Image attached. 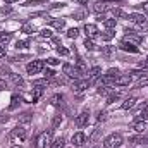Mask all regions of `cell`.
<instances>
[{"mask_svg": "<svg viewBox=\"0 0 148 148\" xmlns=\"http://www.w3.org/2000/svg\"><path fill=\"white\" fill-rule=\"evenodd\" d=\"M26 136H28V131H26L24 127L17 126V127H14V129L9 133V141H10L12 145H21V143L26 140Z\"/></svg>", "mask_w": 148, "mask_h": 148, "instance_id": "obj_1", "label": "cell"}, {"mask_svg": "<svg viewBox=\"0 0 148 148\" xmlns=\"http://www.w3.org/2000/svg\"><path fill=\"white\" fill-rule=\"evenodd\" d=\"M52 143V129H47L43 133H40L36 138V148H47Z\"/></svg>", "mask_w": 148, "mask_h": 148, "instance_id": "obj_2", "label": "cell"}, {"mask_svg": "<svg viewBox=\"0 0 148 148\" xmlns=\"http://www.w3.org/2000/svg\"><path fill=\"white\" fill-rule=\"evenodd\" d=\"M121 145H122V136H121L119 133L110 134V136L103 141V147L105 148H119Z\"/></svg>", "mask_w": 148, "mask_h": 148, "instance_id": "obj_3", "label": "cell"}, {"mask_svg": "<svg viewBox=\"0 0 148 148\" xmlns=\"http://www.w3.org/2000/svg\"><path fill=\"white\" fill-rule=\"evenodd\" d=\"M119 76H121V71L112 67V69H109V71H107V74H103V76H102V81H103L105 84H110V83H114V84H115V81L119 79Z\"/></svg>", "mask_w": 148, "mask_h": 148, "instance_id": "obj_4", "label": "cell"}, {"mask_svg": "<svg viewBox=\"0 0 148 148\" xmlns=\"http://www.w3.org/2000/svg\"><path fill=\"white\" fill-rule=\"evenodd\" d=\"M43 67H45V62L43 60H33V62H29L28 66H26V71L28 74H38L40 71H43Z\"/></svg>", "mask_w": 148, "mask_h": 148, "instance_id": "obj_5", "label": "cell"}, {"mask_svg": "<svg viewBox=\"0 0 148 148\" xmlns=\"http://www.w3.org/2000/svg\"><path fill=\"white\" fill-rule=\"evenodd\" d=\"M62 71H64V74L66 76H69V77H74V79H77V77H81V73L76 69V66H73V64H64L62 66Z\"/></svg>", "mask_w": 148, "mask_h": 148, "instance_id": "obj_6", "label": "cell"}, {"mask_svg": "<svg viewBox=\"0 0 148 148\" xmlns=\"http://www.w3.org/2000/svg\"><path fill=\"white\" fill-rule=\"evenodd\" d=\"M88 121H90V112L88 110H83L77 117H76V121H74V124L77 126V127H84L86 124H88Z\"/></svg>", "mask_w": 148, "mask_h": 148, "instance_id": "obj_7", "label": "cell"}, {"mask_svg": "<svg viewBox=\"0 0 148 148\" xmlns=\"http://www.w3.org/2000/svg\"><path fill=\"white\" fill-rule=\"evenodd\" d=\"M124 41H127V43H134V45H138V43H141V36H140V35H134V31H131V29H127V31H126V36H124Z\"/></svg>", "mask_w": 148, "mask_h": 148, "instance_id": "obj_8", "label": "cell"}, {"mask_svg": "<svg viewBox=\"0 0 148 148\" xmlns=\"http://www.w3.org/2000/svg\"><path fill=\"white\" fill-rule=\"evenodd\" d=\"M100 76H102V69H100L98 66H95V67H91V69L88 71V81L93 83V81H97Z\"/></svg>", "mask_w": 148, "mask_h": 148, "instance_id": "obj_9", "label": "cell"}, {"mask_svg": "<svg viewBox=\"0 0 148 148\" xmlns=\"http://www.w3.org/2000/svg\"><path fill=\"white\" fill-rule=\"evenodd\" d=\"M84 35H86V38L98 36V28H97L95 24H86V26H84Z\"/></svg>", "mask_w": 148, "mask_h": 148, "instance_id": "obj_10", "label": "cell"}, {"mask_svg": "<svg viewBox=\"0 0 148 148\" xmlns=\"http://www.w3.org/2000/svg\"><path fill=\"white\" fill-rule=\"evenodd\" d=\"M48 19V24L53 26L55 29H62L66 26V19H55V17H47Z\"/></svg>", "mask_w": 148, "mask_h": 148, "instance_id": "obj_11", "label": "cell"}, {"mask_svg": "<svg viewBox=\"0 0 148 148\" xmlns=\"http://www.w3.org/2000/svg\"><path fill=\"white\" fill-rule=\"evenodd\" d=\"M88 86H90V81H76V83L73 84V91L81 93V91H84Z\"/></svg>", "mask_w": 148, "mask_h": 148, "instance_id": "obj_12", "label": "cell"}, {"mask_svg": "<svg viewBox=\"0 0 148 148\" xmlns=\"http://www.w3.org/2000/svg\"><path fill=\"white\" fill-rule=\"evenodd\" d=\"M84 140H86L84 133H81V131H79V133L73 134V140H71V141H73V145H74V147H81V145L84 143Z\"/></svg>", "mask_w": 148, "mask_h": 148, "instance_id": "obj_13", "label": "cell"}, {"mask_svg": "<svg viewBox=\"0 0 148 148\" xmlns=\"http://www.w3.org/2000/svg\"><path fill=\"white\" fill-rule=\"evenodd\" d=\"M119 48H121V50H124V52H131V53H138V47H134L133 43H127V41H122V43L119 45Z\"/></svg>", "mask_w": 148, "mask_h": 148, "instance_id": "obj_14", "label": "cell"}, {"mask_svg": "<svg viewBox=\"0 0 148 148\" xmlns=\"http://www.w3.org/2000/svg\"><path fill=\"white\" fill-rule=\"evenodd\" d=\"M127 19H129V21H133L134 24H141L143 21H147V19H145V16H143V14H138V12L129 14V16H127Z\"/></svg>", "mask_w": 148, "mask_h": 148, "instance_id": "obj_15", "label": "cell"}, {"mask_svg": "<svg viewBox=\"0 0 148 148\" xmlns=\"http://www.w3.org/2000/svg\"><path fill=\"white\" fill-rule=\"evenodd\" d=\"M76 69L81 73V76L88 73V67H86V64H84V60H83L81 57H77V60H76Z\"/></svg>", "mask_w": 148, "mask_h": 148, "instance_id": "obj_16", "label": "cell"}, {"mask_svg": "<svg viewBox=\"0 0 148 148\" xmlns=\"http://www.w3.org/2000/svg\"><path fill=\"white\" fill-rule=\"evenodd\" d=\"M64 145H66V138L64 136H59L57 140H53L50 143V148H64Z\"/></svg>", "mask_w": 148, "mask_h": 148, "instance_id": "obj_17", "label": "cell"}, {"mask_svg": "<svg viewBox=\"0 0 148 148\" xmlns=\"http://www.w3.org/2000/svg\"><path fill=\"white\" fill-rule=\"evenodd\" d=\"M41 93H43V90L36 86V88H35V90L31 91V95H29V97H31V103H36V102H38V98L41 97Z\"/></svg>", "mask_w": 148, "mask_h": 148, "instance_id": "obj_18", "label": "cell"}, {"mask_svg": "<svg viewBox=\"0 0 148 148\" xmlns=\"http://www.w3.org/2000/svg\"><path fill=\"white\" fill-rule=\"evenodd\" d=\"M131 83V76H119V79L115 81L117 86H127Z\"/></svg>", "mask_w": 148, "mask_h": 148, "instance_id": "obj_19", "label": "cell"}, {"mask_svg": "<svg viewBox=\"0 0 148 148\" xmlns=\"http://www.w3.org/2000/svg\"><path fill=\"white\" fill-rule=\"evenodd\" d=\"M134 105H136V98L131 97V98H127V100L122 103V110H129V109H133Z\"/></svg>", "mask_w": 148, "mask_h": 148, "instance_id": "obj_20", "label": "cell"}, {"mask_svg": "<svg viewBox=\"0 0 148 148\" xmlns=\"http://www.w3.org/2000/svg\"><path fill=\"white\" fill-rule=\"evenodd\" d=\"M12 40V33H0V47H5Z\"/></svg>", "mask_w": 148, "mask_h": 148, "instance_id": "obj_21", "label": "cell"}, {"mask_svg": "<svg viewBox=\"0 0 148 148\" xmlns=\"http://www.w3.org/2000/svg\"><path fill=\"white\" fill-rule=\"evenodd\" d=\"M21 31H23V33H26V35H31V33H35V31H36V28H35L31 23H26V24H23Z\"/></svg>", "mask_w": 148, "mask_h": 148, "instance_id": "obj_22", "label": "cell"}, {"mask_svg": "<svg viewBox=\"0 0 148 148\" xmlns=\"http://www.w3.org/2000/svg\"><path fill=\"white\" fill-rule=\"evenodd\" d=\"M19 102H21V97H19V95H12V98H10V105H9V109H10V110H14V109H17V105H19Z\"/></svg>", "mask_w": 148, "mask_h": 148, "instance_id": "obj_23", "label": "cell"}, {"mask_svg": "<svg viewBox=\"0 0 148 148\" xmlns=\"http://www.w3.org/2000/svg\"><path fill=\"white\" fill-rule=\"evenodd\" d=\"M62 100H64V97H62V95H53V97L50 98V103H52L53 107H59V105L62 103Z\"/></svg>", "mask_w": 148, "mask_h": 148, "instance_id": "obj_24", "label": "cell"}, {"mask_svg": "<svg viewBox=\"0 0 148 148\" xmlns=\"http://www.w3.org/2000/svg\"><path fill=\"white\" fill-rule=\"evenodd\" d=\"M9 76H10V79H12V83H14V84H17V86H23V77H21L19 74L10 73Z\"/></svg>", "mask_w": 148, "mask_h": 148, "instance_id": "obj_25", "label": "cell"}, {"mask_svg": "<svg viewBox=\"0 0 148 148\" xmlns=\"http://www.w3.org/2000/svg\"><path fill=\"white\" fill-rule=\"evenodd\" d=\"M60 122H62V115H60V114H55V115H53V119H52V129L59 127V126H60Z\"/></svg>", "mask_w": 148, "mask_h": 148, "instance_id": "obj_26", "label": "cell"}, {"mask_svg": "<svg viewBox=\"0 0 148 148\" xmlns=\"http://www.w3.org/2000/svg\"><path fill=\"white\" fill-rule=\"evenodd\" d=\"M136 121L138 122H145V121H148V110H141L138 115H136Z\"/></svg>", "mask_w": 148, "mask_h": 148, "instance_id": "obj_27", "label": "cell"}, {"mask_svg": "<svg viewBox=\"0 0 148 148\" xmlns=\"http://www.w3.org/2000/svg\"><path fill=\"white\" fill-rule=\"evenodd\" d=\"M133 129H134L136 133H143V131H145V122H138V121H136L134 126H133Z\"/></svg>", "mask_w": 148, "mask_h": 148, "instance_id": "obj_28", "label": "cell"}, {"mask_svg": "<svg viewBox=\"0 0 148 148\" xmlns=\"http://www.w3.org/2000/svg\"><path fill=\"white\" fill-rule=\"evenodd\" d=\"M107 9H109V7H107V3H105V2H103V3H102V2L95 3V10H97V12H103V10H107Z\"/></svg>", "mask_w": 148, "mask_h": 148, "instance_id": "obj_29", "label": "cell"}, {"mask_svg": "<svg viewBox=\"0 0 148 148\" xmlns=\"http://www.w3.org/2000/svg\"><path fill=\"white\" fill-rule=\"evenodd\" d=\"M77 35H79V29H77V28H71V29L67 31V36L71 38V40H74V38H77Z\"/></svg>", "mask_w": 148, "mask_h": 148, "instance_id": "obj_30", "label": "cell"}, {"mask_svg": "<svg viewBox=\"0 0 148 148\" xmlns=\"http://www.w3.org/2000/svg\"><path fill=\"white\" fill-rule=\"evenodd\" d=\"M84 48L86 50H95V43L91 41V38H86L84 40Z\"/></svg>", "mask_w": 148, "mask_h": 148, "instance_id": "obj_31", "label": "cell"}, {"mask_svg": "<svg viewBox=\"0 0 148 148\" xmlns=\"http://www.w3.org/2000/svg\"><path fill=\"white\" fill-rule=\"evenodd\" d=\"M31 115H33L31 112H24V114L19 117V121H21V122H29V121H31Z\"/></svg>", "mask_w": 148, "mask_h": 148, "instance_id": "obj_32", "label": "cell"}, {"mask_svg": "<svg viewBox=\"0 0 148 148\" xmlns=\"http://www.w3.org/2000/svg\"><path fill=\"white\" fill-rule=\"evenodd\" d=\"M103 24L107 29H112V28H115V19H103Z\"/></svg>", "mask_w": 148, "mask_h": 148, "instance_id": "obj_33", "label": "cell"}, {"mask_svg": "<svg viewBox=\"0 0 148 148\" xmlns=\"http://www.w3.org/2000/svg\"><path fill=\"white\" fill-rule=\"evenodd\" d=\"M112 16H114V17H127L121 9H112Z\"/></svg>", "mask_w": 148, "mask_h": 148, "instance_id": "obj_34", "label": "cell"}, {"mask_svg": "<svg viewBox=\"0 0 148 148\" xmlns=\"http://www.w3.org/2000/svg\"><path fill=\"white\" fill-rule=\"evenodd\" d=\"M112 38H114V31H112V29H107V31L102 35V40H105V41H109Z\"/></svg>", "mask_w": 148, "mask_h": 148, "instance_id": "obj_35", "label": "cell"}, {"mask_svg": "<svg viewBox=\"0 0 148 148\" xmlns=\"http://www.w3.org/2000/svg\"><path fill=\"white\" fill-rule=\"evenodd\" d=\"M40 38H53V33H52V29H43V31L40 33Z\"/></svg>", "mask_w": 148, "mask_h": 148, "instance_id": "obj_36", "label": "cell"}, {"mask_svg": "<svg viewBox=\"0 0 148 148\" xmlns=\"http://www.w3.org/2000/svg\"><path fill=\"white\" fill-rule=\"evenodd\" d=\"M28 45H29L28 40H21V41L16 43V48H28Z\"/></svg>", "mask_w": 148, "mask_h": 148, "instance_id": "obj_37", "label": "cell"}, {"mask_svg": "<svg viewBox=\"0 0 148 148\" xmlns=\"http://www.w3.org/2000/svg\"><path fill=\"white\" fill-rule=\"evenodd\" d=\"M57 53H59V55H69V50H67L66 47L59 45V47H57Z\"/></svg>", "mask_w": 148, "mask_h": 148, "instance_id": "obj_38", "label": "cell"}, {"mask_svg": "<svg viewBox=\"0 0 148 148\" xmlns=\"http://www.w3.org/2000/svg\"><path fill=\"white\" fill-rule=\"evenodd\" d=\"M73 16H74V19H77V21H81V19H83V17L86 16V12H84V10H77V12H74Z\"/></svg>", "mask_w": 148, "mask_h": 148, "instance_id": "obj_39", "label": "cell"}, {"mask_svg": "<svg viewBox=\"0 0 148 148\" xmlns=\"http://www.w3.org/2000/svg\"><path fill=\"white\" fill-rule=\"evenodd\" d=\"M114 52H115V47H105V48H103V55H107V57L112 55Z\"/></svg>", "mask_w": 148, "mask_h": 148, "instance_id": "obj_40", "label": "cell"}, {"mask_svg": "<svg viewBox=\"0 0 148 148\" xmlns=\"http://www.w3.org/2000/svg\"><path fill=\"white\" fill-rule=\"evenodd\" d=\"M33 84H35V86H47V84H48V79H38Z\"/></svg>", "mask_w": 148, "mask_h": 148, "instance_id": "obj_41", "label": "cell"}, {"mask_svg": "<svg viewBox=\"0 0 148 148\" xmlns=\"http://www.w3.org/2000/svg\"><path fill=\"white\" fill-rule=\"evenodd\" d=\"M52 77H55V73L52 69H47L45 71V79H52Z\"/></svg>", "mask_w": 148, "mask_h": 148, "instance_id": "obj_42", "label": "cell"}, {"mask_svg": "<svg viewBox=\"0 0 148 148\" xmlns=\"http://www.w3.org/2000/svg\"><path fill=\"white\" fill-rule=\"evenodd\" d=\"M60 60H57L55 57H50V59H47V64H50V66H57Z\"/></svg>", "mask_w": 148, "mask_h": 148, "instance_id": "obj_43", "label": "cell"}, {"mask_svg": "<svg viewBox=\"0 0 148 148\" xmlns=\"http://www.w3.org/2000/svg\"><path fill=\"white\" fill-rule=\"evenodd\" d=\"M140 29H141V31H148V21H143V23L140 24Z\"/></svg>", "mask_w": 148, "mask_h": 148, "instance_id": "obj_44", "label": "cell"}, {"mask_svg": "<svg viewBox=\"0 0 148 148\" xmlns=\"http://www.w3.org/2000/svg\"><path fill=\"white\" fill-rule=\"evenodd\" d=\"M143 74L145 73H141V71H134V73H131V79H133V77H141Z\"/></svg>", "mask_w": 148, "mask_h": 148, "instance_id": "obj_45", "label": "cell"}, {"mask_svg": "<svg viewBox=\"0 0 148 148\" xmlns=\"http://www.w3.org/2000/svg\"><path fill=\"white\" fill-rule=\"evenodd\" d=\"M117 98H119V95H117V93H115V95H110V97H109V102H107V103H114V102H115Z\"/></svg>", "mask_w": 148, "mask_h": 148, "instance_id": "obj_46", "label": "cell"}, {"mask_svg": "<svg viewBox=\"0 0 148 148\" xmlns=\"http://www.w3.org/2000/svg\"><path fill=\"white\" fill-rule=\"evenodd\" d=\"M5 88H7V83H5V81H2V79H0V90H5Z\"/></svg>", "mask_w": 148, "mask_h": 148, "instance_id": "obj_47", "label": "cell"}, {"mask_svg": "<svg viewBox=\"0 0 148 148\" xmlns=\"http://www.w3.org/2000/svg\"><path fill=\"white\" fill-rule=\"evenodd\" d=\"M140 67H145V69H148V57H147V60H145V62H141V64H140Z\"/></svg>", "mask_w": 148, "mask_h": 148, "instance_id": "obj_48", "label": "cell"}, {"mask_svg": "<svg viewBox=\"0 0 148 148\" xmlns=\"http://www.w3.org/2000/svg\"><path fill=\"white\" fill-rule=\"evenodd\" d=\"M73 2H77V3H81V5H86V3H88V0H73Z\"/></svg>", "mask_w": 148, "mask_h": 148, "instance_id": "obj_49", "label": "cell"}, {"mask_svg": "<svg viewBox=\"0 0 148 148\" xmlns=\"http://www.w3.org/2000/svg\"><path fill=\"white\" fill-rule=\"evenodd\" d=\"M143 10H145V14L148 16V2L147 3H143Z\"/></svg>", "mask_w": 148, "mask_h": 148, "instance_id": "obj_50", "label": "cell"}, {"mask_svg": "<svg viewBox=\"0 0 148 148\" xmlns=\"http://www.w3.org/2000/svg\"><path fill=\"white\" fill-rule=\"evenodd\" d=\"M5 55V48L3 47H0V57H3Z\"/></svg>", "mask_w": 148, "mask_h": 148, "instance_id": "obj_51", "label": "cell"}, {"mask_svg": "<svg viewBox=\"0 0 148 148\" xmlns=\"http://www.w3.org/2000/svg\"><path fill=\"white\" fill-rule=\"evenodd\" d=\"M7 3H14V2H21V0H5Z\"/></svg>", "mask_w": 148, "mask_h": 148, "instance_id": "obj_52", "label": "cell"}, {"mask_svg": "<svg viewBox=\"0 0 148 148\" xmlns=\"http://www.w3.org/2000/svg\"><path fill=\"white\" fill-rule=\"evenodd\" d=\"M145 145H148V136H145Z\"/></svg>", "mask_w": 148, "mask_h": 148, "instance_id": "obj_53", "label": "cell"}, {"mask_svg": "<svg viewBox=\"0 0 148 148\" xmlns=\"http://www.w3.org/2000/svg\"><path fill=\"white\" fill-rule=\"evenodd\" d=\"M103 2H109V0H103ZM112 2H121V0H112Z\"/></svg>", "mask_w": 148, "mask_h": 148, "instance_id": "obj_54", "label": "cell"}]
</instances>
